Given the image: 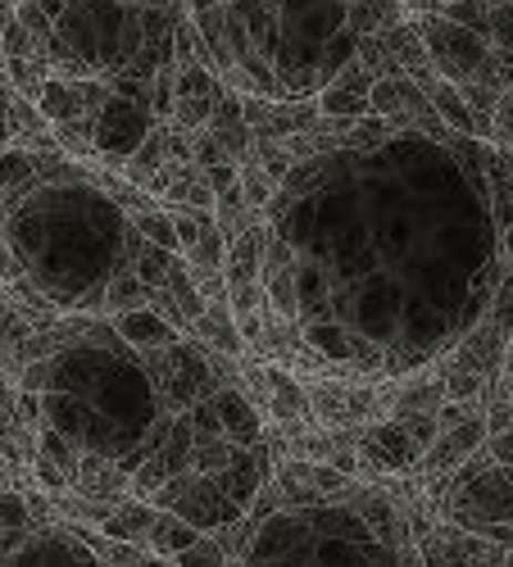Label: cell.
Masks as SVG:
<instances>
[{
  "instance_id": "6da1fadb",
  "label": "cell",
  "mask_w": 513,
  "mask_h": 567,
  "mask_svg": "<svg viewBox=\"0 0 513 567\" xmlns=\"http://www.w3.org/2000/svg\"><path fill=\"white\" fill-rule=\"evenodd\" d=\"M268 236L296 281L305 382L428 372L513 272V151L396 127L314 155L277 186Z\"/></svg>"
},
{
  "instance_id": "7a4b0ae2",
  "label": "cell",
  "mask_w": 513,
  "mask_h": 567,
  "mask_svg": "<svg viewBox=\"0 0 513 567\" xmlns=\"http://www.w3.org/2000/svg\"><path fill=\"white\" fill-rule=\"evenodd\" d=\"M177 250L146 241L132 209L86 177L82 159L41 155V173L23 196L6 200V300L37 322L60 313L110 318L123 277L168 287Z\"/></svg>"
},
{
  "instance_id": "3957f363",
  "label": "cell",
  "mask_w": 513,
  "mask_h": 567,
  "mask_svg": "<svg viewBox=\"0 0 513 567\" xmlns=\"http://www.w3.org/2000/svg\"><path fill=\"white\" fill-rule=\"evenodd\" d=\"M437 436H441V413L409 409V413H391V417L359 427L355 450L363 458V472H372V477H413Z\"/></svg>"
},
{
  "instance_id": "277c9868",
  "label": "cell",
  "mask_w": 513,
  "mask_h": 567,
  "mask_svg": "<svg viewBox=\"0 0 513 567\" xmlns=\"http://www.w3.org/2000/svg\"><path fill=\"white\" fill-rule=\"evenodd\" d=\"M160 127L155 101L151 96H127V91H114L105 101L96 127H91V151H96L101 164L123 168L136 151L146 146V136Z\"/></svg>"
},
{
  "instance_id": "5b68a950",
  "label": "cell",
  "mask_w": 513,
  "mask_h": 567,
  "mask_svg": "<svg viewBox=\"0 0 513 567\" xmlns=\"http://www.w3.org/2000/svg\"><path fill=\"white\" fill-rule=\"evenodd\" d=\"M6 567H105L101 554L91 549V540L78 532V523H55V517H45V527L37 523L32 536L10 549L6 558H0Z\"/></svg>"
},
{
  "instance_id": "8992f818",
  "label": "cell",
  "mask_w": 513,
  "mask_h": 567,
  "mask_svg": "<svg viewBox=\"0 0 513 567\" xmlns=\"http://www.w3.org/2000/svg\"><path fill=\"white\" fill-rule=\"evenodd\" d=\"M372 114L387 118L391 127H413V132H432V136L450 132L445 118L437 114L432 96L409 73H391V78L372 82Z\"/></svg>"
},
{
  "instance_id": "52a82bcc",
  "label": "cell",
  "mask_w": 513,
  "mask_h": 567,
  "mask_svg": "<svg viewBox=\"0 0 513 567\" xmlns=\"http://www.w3.org/2000/svg\"><path fill=\"white\" fill-rule=\"evenodd\" d=\"M486 436H491V432H486V409H478V413H469V417L450 422V427H441V436L432 441V450L423 454V463H418L413 477H418V482L450 477L459 463H469V458L486 445Z\"/></svg>"
},
{
  "instance_id": "ba28073f",
  "label": "cell",
  "mask_w": 513,
  "mask_h": 567,
  "mask_svg": "<svg viewBox=\"0 0 513 567\" xmlns=\"http://www.w3.org/2000/svg\"><path fill=\"white\" fill-rule=\"evenodd\" d=\"M372 69L355 55L328 86H322V96H318V110L328 114V118H368L372 114Z\"/></svg>"
},
{
  "instance_id": "9c48e42d",
  "label": "cell",
  "mask_w": 513,
  "mask_h": 567,
  "mask_svg": "<svg viewBox=\"0 0 513 567\" xmlns=\"http://www.w3.org/2000/svg\"><path fill=\"white\" fill-rule=\"evenodd\" d=\"M209 132H214L218 146L227 151L232 164H242L255 151V132H250V118H246V96H242V91L223 86V96L214 105V118H209Z\"/></svg>"
},
{
  "instance_id": "30bf717a",
  "label": "cell",
  "mask_w": 513,
  "mask_h": 567,
  "mask_svg": "<svg viewBox=\"0 0 513 567\" xmlns=\"http://www.w3.org/2000/svg\"><path fill=\"white\" fill-rule=\"evenodd\" d=\"M186 337H196L201 346H209V350H218L227 359H246V350H250V341L237 327V313H232L227 300H209V309L196 318V327Z\"/></svg>"
},
{
  "instance_id": "8fae6325",
  "label": "cell",
  "mask_w": 513,
  "mask_h": 567,
  "mask_svg": "<svg viewBox=\"0 0 513 567\" xmlns=\"http://www.w3.org/2000/svg\"><path fill=\"white\" fill-rule=\"evenodd\" d=\"M110 322L119 327V337H123V341L142 346V350H160V346H173V341H182V337H186L182 327H173V322H168L164 313H155L151 305H146V309H127V313H114Z\"/></svg>"
},
{
  "instance_id": "7c38bea8",
  "label": "cell",
  "mask_w": 513,
  "mask_h": 567,
  "mask_svg": "<svg viewBox=\"0 0 513 567\" xmlns=\"http://www.w3.org/2000/svg\"><path fill=\"white\" fill-rule=\"evenodd\" d=\"M428 96H432V105H437V114L445 118V127L450 132H459V136H482V123H478V114H473V105H469V96L454 86V82H445V78H437L432 86H423ZM486 141V136H482Z\"/></svg>"
},
{
  "instance_id": "4fadbf2b",
  "label": "cell",
  "mask_w": 513,
  "mask_h": 567,
  "mask_svg": "<svg viewBox=\"0 0 513 567\" xmlns=\"http://www.w3.org/2000/svg\"><path fill=\"white\" fill-rule=\"evenodd\" d=\"M404 19V0H350V28L359 37H382Z\"/></svg>"
},
{
  "instance_id": "5bb4252c",
  "label": "cell",
  "mask_w": 513,
  "mask_h": 567,
  "mask_svg": "<svg viewBox=\"0 0 513 567\" xmlns=\"http://www.w3.org/2000/svg\"><path fill=\"white\" fill-rule=\"evenodd\" d=\"M486 450H491V458H500V463H513V427H509V432H495V436H486Z\"/></svg>"
},
{
  "instance_id": "9a60e30c",
  "label": "cell",
  "mask_w": 513,
  "mask_h": 567,
  "mask_svg": "<svg viewBox=\"0 0 513 567\" xmlns=\"http://www.w3.org/2000/svg\"><path fill=\"white\" fill-rule=\"evenodd\" d=\"M132 6H146V0H132Z\"/></svg>"
}]
</instances>
